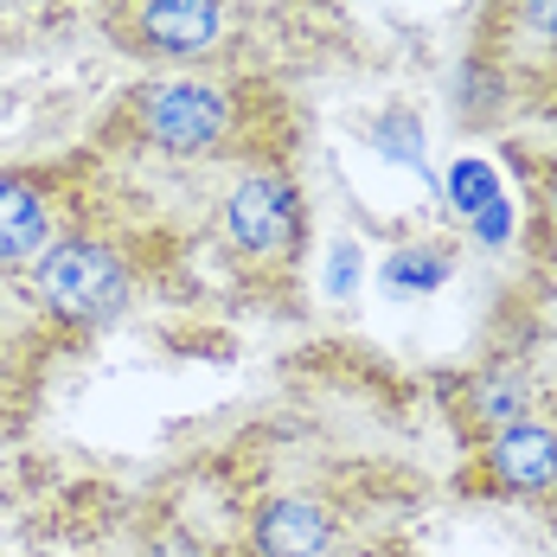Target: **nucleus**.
I'll list each match as a JSON object with an SVG mask.
<instances>
[{
	"label": "nucleus",
	"mask_w": 557,
	"mask_h": 557,
	"mask_svg": "<svg viewBox=\"0 0 557 557\" xmlns=\"http://www.w3.org/2000/svg\"><path fill=\"white\" fill-rule=\"evenodd\" d=\"M97 141L161 161H288L295 110L257 71H154L115 97Z\"/></svg>",
	"instance_id": "1"
},
{
	"label": "nucleus",
	"mask_w": 557,
	"mask_h": 557,
	"mask_svg": "<svg viewBox=\"0 0 557 557\" xmlns=\"http://www.w3.org/2000/svg\"><path fill=\"white\" fill-rule=\"evenodd\" d=\"M26 276H33V301H39L46 321L71 327V334H90V327H110V321L128 314L135 288H141V263L115 231L77 224Z\"/></svg>",
	"instance_id": "2"
},
{
	"label": "nucleus",
	"mask_w": 557,
	"mask_h": 557,
	"mask_svg": "<svg viewBox=\"0 0 557 557\" xmlns=\"http://www.w3.org/2000/svg\"><path fill=\"white\" fill-rule=\"evenodd\" d=\"M103 39L154 71H250L237 64V0H103Z\"/></svg>",
	"instance_id": "3"
},
{
	"label": "nucleus",
	"mask_w": 557,
	"mask_h": 557,
	"mask_svg": "<svg viewBox=\"0 0 557 557\" xmlns=\"http://www.w3.org/2000/svg\"><path fill=\"white\" fill-rule=\"evenodd\" d=\"M308 199L295 186L288 161H257V168L231 173V193H224V237L237 257H250L257 270H295L301 250H308Z\"/></svg>",
	"instance_id": "4"
},
{
	"label": "nucleus",
	"mask_w": 557,
	"mask_h": 557,
	"mask_svg": "<svg viewBox=\"0 0 557 557\" xmlns=\"http://www.w3.org/2000/svg\"><path fill=\"white\" fill-rule=\"evenodd\" d=\"M90 212L97 199L71 168H0V270H33Z\"/></svg>",
	"instance_id": "5"
},
{
	"label": "nucleus",
	"mask_w": 557,
	"mask_h": 557,
	"mask_svg": "<svg viewBox=\"0 0 557 557\" xmlns=\"http://www.w3.org/2000/svg\"><path fill=\"white\" fill-rule=\"evenodd\" d=\"M481 487L506 494V500H552L557 494V423L519 417L494 436H481Z\"/></svg>",
	"instance_id": "6"
},
{
	"label": "nucleus",
	"mask_w": 557,
	"mask_h": 557,
	"mask_svg": "<svg viewBox=\"0 0 557 557\" xmlns=\"http://www.w3.org/2000/svg\"><path fill=\"white\" fill-rule=\"evenodd\" d=\"M474 52L494 58L512 84L557 71V0H487Z\"/></svg>",
	"instance_id": "7"
},
{
	"label": "nucleus",
	"mask_w": 557,
	"mask_h": 557,
	"mask_svg": "<svg viewBox=\"0 0 557 557\" xmlns=\"http://www.w3.org/2000/svg\"><path fill=\"white\" fill-rule=\"evenodd\" d=\"M339 539L334 506L314 494H282L250 519V557H327Z\"/></svg>",
	"instance_id": "8"
},
{
	"label": "nucleus",
	"mask_w": 557,
	"mask_h": 557,
	"mask_svg": "<svg viewBox=\"0 0 557 557\" xmlns=\"http://www.w3.org/2000/svg\"><path fill=\"white\" fill-rule=\"evenodd\" d=\"M525 410H532V385H525V372H519L512 359L481 366V372L461 385V423L481 430V436H494V430H506V423H519Z\"/></svg>",
	"instance_id": "9"
},
{
	"label": "nucleus",
	"mask_w": 557,
	"mask_h": 557,
	"mask_svg": "<svg viewBox=\"0 0 557 557\" xmlns=\"http://www.w3.org/2000/svg\"><path fill=\"white\" fill-rule=\"evenodd\" d=\"M512 103V77H506L494 58L468 52L461 58V77H455V115L461 122H500Z\"/></svg>",
	"instance_id": "10"
},
{
	"label": "nucleus",
	"mask_w": 557,
	"mask_h": 557,
	"mask_svg": "<svg viewBox=\"0 0 557 557\" xmlns=\"http://www.w3.org/2000/svg\"><path fill=\"white\" fill-rule=\"evenodd\" d=\"M448 276H455V257H448L443 244H404L385 263L391 295H430V288H443Z\"/></svg>",
	"instance_id": "11"
},
{
	"label": "nucleus",
	"mask_w": 557,
	"mask_h": 557,
	"mask_svg": "<svg viewBox=\"0 0 557 557\" xmlns=\"http://www.w3.org/2000/svg\"><path fill=\"white\" fill-rule=\"evenodd\" d=\"M379 141H391V148H385L391 161L423 168V135H417V115H410V110H391L385 122H379Z\"/></svg>",
	"instance_id": "12"
},
{
	"label": "nucleus",
	"mask_w": 557,
	"mask_h": 557,
	"mask_svg": "<svg viewBox=\"0 0 557 557\" xmlns=\"http://www.w3.org/2000/svg\"><path fill=\"white\" fill-rule=\"evenodd\" d=\"M148 557H212V545H206V539H193V532H161Z\"/></svg>",
	"instance_id": "13"
},
{
	"label": "nucleus",
	"mask_w": 557,
	"mask_h": 557,
	"mask_svg": "<svg viewBox=\"0 0 557 557\" xmlns=\"http://www.w3.org/2000/svg\"><path fill=\"white\" fill-rule=\"evenodd\" d=\"M539 199H545V219L557 224V154L545 161V186H539Z\"/></svg>",
	"instance_id": "14"
},
{
	"label": "nucleus",
	"mask_w": 557,
	"mask_h": 557,
	"mask_svg": "<svg viewBox=\"0 0 557 557\" xmlns=\"http://www.w3.org/2000/svg\"><path fill=\"white\" fill-rule=\"evenodd\" d=\"M346 288H352V250L334 257V295H346Z\"/></svg>",
	"instance_id": "15"
}]
</instances>
